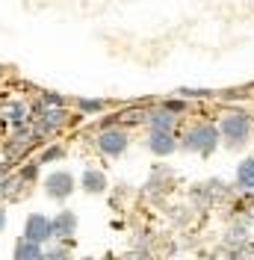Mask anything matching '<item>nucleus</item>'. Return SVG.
I'll return each instance as SVG.
<instances>
[{"label":"nucleus","mask_w":254,"mask_h":260,"mask_svg":"<svg viewBox=\"0 0 254 260\" xmlns=\"http://www.w3.org/2000/svg\"><path fill=\"white\" fill-rule=\"evenodd\" d=\"M36 175H39V166H27L24 169V180H33Z\"/></svg>","instance_id":"nucleus-18"},{"label":"nucleus","mask_w":254,"mask_h":260,"mask_svg":"<svg viewBox=\"0 0 254 260\" xmlns=\"http://www.w3.org/2000/svg\"><path fill=\"white\" fill-rule=\"evenodd\" d=\"M45 107H62V98L56 95V92H48L45 95Z\"/></svg>","instance_id":"nucleus-17"},{"label":"nucleus","mask_w":254,"mask_h":260,"mask_svg":"<svg viewBox=\"0 0 254 260\" xmlns=\"http://www.w3.org/2000/svg\"><path fill=\"white\" fill-rule=\"evenodd\" d=\"M222 133L225 139L231 142V145H242L245 139H248V133H251V118L242 113H231L222 118Z\"/></svg>","instance_id":"nucleus-2"},{"label":"nucleus","mask_w":254,"mask_h":260,"mask_svg":"<svg viewBox=\"0 0 254 260\" xmlns=\"http://www.w3.org/2000/svg\"><path fill=\"white\" fill-rule=\"evenodd\" d=\"M50 237H53L50 219H48V216H42V213H33L30 219H27V225H24V240L42 245V243H48Z\"/></svg>","instance_id":"nucleus-3"},{"label":"nucleus","mask_w":254,"mask_h":260,"mask_svg":"<svg viewBox=\"0 0 254 260\" xmlns=\"http://www.w3.org/2000/svg\"><path fill=\"white\" fill-rule=\"evenodd\" d=\"M0 175H3V162H0Z\"/></svg>","instance_id":"nucleus-21"},{"label":"nucleus","mask_w":254,"mask_h":260,"mask_svg":"<svg viewBox=\"0 0 254 260\" xmlns=\"http://www.w3.org/2000/svg\"><path fill=\"white\" fill-rule=\"evenodd\" d=\"M98 148H101L107 157H121L127 151V133L124 130H115V127L104 130V133L98 136Z\"/></svg>","instance_id":"nucleus-4"},{"label":"nucleus","mask_w":254,"mask_h":260,"mask_svg":"<svg viewBox=\"0 0 254 260\" xmlns=\"http://www.w3.org/2000/svg\"><path fill=\"white\" fill-rule=\"evenodd\" d=\"M77 107L83 110V113H98V110H104L101 101H77Z\"/></svg>","instance_id":"nucleus-15"},{"label":"nucleus","mask_w":254,"mask_h":260,"mask_svg":"<svg viewBox=\"0 0 254 260\" xmlns=\"http://www.w3.org/2000/svg\"><path fill=\"white\" fill-rule=\"evenodd\" d=\"M145 121L151 124V130H172L175 127V113L166 110V107H160V110H154V113H148Z\"/></svg>","instance_id":"nucleus-9"},{"label":"nucleus","mask_w":254,"mask_h":260,"mask_svg":"<svg viewBox=\"0 0 254 260\" xmlns=\"http://www.w3.org/2000/svg\"><path fill=\"white\" fill-rule=\"evenodd\" d=\"M59 157H62V148H48V151H45V154H42V162H53V160H59Z\"/></svg>","instance_id":"nucleus-16"},{"label":"nucleus","mask_w":254,"mask_h":260,"mask_svg":"<svg viewBox=\"0 0 254 260\" xmlns=\"http://www.w3.org/2000/svg\"><path fill=\"white\" fill-rule=\"evenodd\" d=\"M166 110H172V113H177V110H183V104H180V101H169V104H166Z\"/></svg>","instance_id":"nucleus-19"},{"label":"nucleus","mask_w":254,"mask_h":260,"mask_svg":"<svg viewBox=\"0 0 254 260\" xmlns=\"http://www.w3.org/2000/svg\"><path fill=\"white\" fill-rule=\"evenodd\" d=\"M45 260H71V254H68V248H65V245H59V248L45 251Z\"/></svg>","instance_id":"nucleus-14"},{"label":"nucleus","mask_w":254,"mask_h":260,"mask_svg":"<svg viewBox=\"0 0 254 260\" xmlns=\"http://www.w3.org/2000/svg\"><path fill=\"white\" fill-rule=\"evenodd\" d=\"M237 180H239V186H245V189H254V157H248V160L239 162Z\"/></svg>","instance_id":"nucleus-12"},{"label":"nucleus","mask_w":254,"mask_h":260,"mask_svg":"<svg viewBox=\"0 0 254 260\" xmlns=\"http://www.w3.org/2000/svg\"><path fill=\"white\" fill-rule=\"evenodd\" d=\"M6 115H9V121H12L15 127H21V124L27 121V107H24V104H18V101H12V104H9V110H6Z\"/></svg>","instance_id":"nucleus-13"},{"label":"nucleus","mask_w":254,"mask_h":260,"mask_svg":"<svg viewBox=\"0 0 254 260\" xmlns=\"http://www.w3.org/2000/svg\"><path fill=\"white\" fill-rule=\"evenodd\" d=\"M3 225H6V213L0 210V231H3Z\"/></svg>","instance_id":"nucleus-20"},{"label":"nucleus","mask_w":254,"mask_h":260,"mask_svg":"<svg viewBox=\"0 0 254 260\" xmlns=\"http://www.w3.org/2000/svg\"><path fill=\"white\" fill-rule=\"evenodd\" d=\"M175 148H177V142H175V136H172V130H151V151L154 154L169 157Z\"/></svg>","instance_id":"nucleus-6"},{"label":"nucleus","mask_w":254,"mask_h":260,"mask_svg":"<svg viewBox=\"0 0 254 260\" xmlns=\"http://www.w3.org/2000/svg\"><path fill=\"white\" fill-rule=\"evenodd\" d=\"M45 189H48L50 198H68V195L74 192V178L68 172H53L45 180Z\"/></svg>","instance_id":"nucleus-5"},{"label":"nucleus","mask_w":254,"mask_h":260,"mask_svg":"<svg viewBox=\"0 0 254 260\" xmlns=\"http://www.w3.org/2000/svg\"><path fill=\"white\" fill-rule=\"evenodd\" d=\"M62 121H65L62 107H45V113H42V121L36 124V133H50L53 127H59Z\"/></svg>","instance_id":"nucleus-8"},{"label":"nucleus","mask_w":254,"mask_h":260,"mask_svg":"<svg viewBox=\"0 0 254 260\" xmlns=\"http://www.w3.org/2000/svg\"><path fill=\"white\" fill-rule=\"evenodd\" d=\"M219 142V130L213 124H195L183 133V148L186 151H198V154H213Z\"/></svg>","instance_id":"nucleus-1"},{"label":"nucleus","mask_w":254,"mask_h":260,"mask_svg":"<svg viewBox=\"0 0 254 260\" xmlns=\"http://www.w3.org/2000/svg\"><path fill=\"white\" fill-rule=\"evenodd\" d=\"M15 260H45V251L39 243H30V240H21L15 245Z\"/></svg>","instance_id":"nucleus-10"},{"label":"nucleus","mask_w":254,"mask_h":260,"mask_svg":"<svg viewBox=\"0 0 254 260\" xmlns=\"http://www.w3.org/2000/svg\"><path fill=\"white\" fill-rule=\"evenodd\" d=\"M83 189H86V192H104V189H107L104 172H95V169L83 172Z\"/></svg>","instance_id":"nucleus-11"},{"label":"nucleus","mask_w":254,"mask_h":260,"mask_svg":"<svg viewBox=\"0 0 254 260\" xmlns=\"http://www.w3.org/2000/svg\"><path fill=\"white\" fill-rule=\"evenodd\" d=\"M50 228H53V237H74L77 231V216L71 210L59 213L56 219H50Z\"/></svg>","instance_id":"nucleus-7"}]
</instances>
